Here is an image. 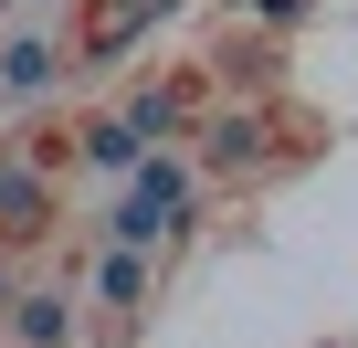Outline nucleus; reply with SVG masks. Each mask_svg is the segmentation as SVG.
Returning a JSON list of instances; mask_svg holds the SVG:
<instances>
[{"instance_id": "obj_10", "label": "nucleus", "mask_w": 358, "mask_h": 348, "mask_svg": "<svg viewBox=\"0 0 358 348\" xmlns=\"http://www.w3.org/2000/svg\"><path fill=\"white\" fill-rule=\"evenodd\" d=\"M253 11H264V22H295V11H306V0H253Z\"/></svg>"}, {"instance_id": "obj_2", "label": "nucleus", "mask_w": 358, "mask_h": 348, "mask_svg": "<svg viewBox=\"0 0 358 348\" xmlns=\"http://www.w3.org/2000/svg\"><path fill=\"white\" fill-rule=\"evenodd\" d=\"M148 158H158V137H148L137 116H106V127H85V169H106V180H137Z\"/></svg>"}, {"instance_id": "obj_7", "label": "nucleus", "mask_w": 358, "mask_h": 348, "mask_svg": "<svg viewBox=\"0 0 358 348\" xmlns=\"http://www.w3.org/2000/svg\"><path fill=\"white\" fill-rule=\"evenodd\" d=\"M158 11H169V0H106V11H95V32H85V53H127Z\"/></svg>"}, {"instance_id": "obj_9", "label": "nucleus", "mask_w": 358, "mask_h": 348, "mask_svg": "<svg viewBox=\"0 0 358 348\" xmlns=\"http://www.w3.org/2000/svg\"><path fill=\"white\" fill-rule=\"evenodd\" d=\"M201 148H211V158H222V169H232V158H253V148H264V127H253V116H222V127H211V137H201Z\"/></svg>"}, {"instance_id": "obj_5", "label": "nucleus", "mask_w": 358, "mask_h": 348, "mask_svg": "<svg viewBox=\"0 0 358 348\" xmlns=\"http://www.w3.org/2000/svg\"><path fill=\"white\" fill-rule=\"evenodd\" d=\"M85 285H95L116 316H137V306H148V253H137V243H116V253H95V264H85Z\"/></svg>"}, {"instance_id": "obj_3", "label": "nucleus", "mask_w": 358, "mask_h": 348, "mask_svg": "<svg viewBox=\"0 0 358 348\" xmlns=\"http://www.w3.org/2000/svg\"><path fill=\"white\" fill-rule=\"evenodd\" d=\"M53 211V180H43V158H0V232H32Z\"/></svg>"}, {"instance_id": "obj_1", "label": "nucleus", "mask_w": 358, "mask_h": 348, "mask_svg": "<svg viewBox=\"0 0 358 348\" xmlns=\"http://www.w3.org/2000/svg\"><path fill=\"white\" fill-rule=\"evenodd\" d=\"M190 211H201V180H190L179 158H148L137 180H127V201H116V222H106V232H116V243H137V253H158Z\"/></svg>"}, {"instance_id": "obj_6", "label": "nucleus", "mask_w": 358, "mask_h": 348, "mask_svg": "<svg viewBox=\"0 0 358 348\" xmlns=\"http://www.w3.org/2000/svg\"><path fill=\"white\" fill-rule=\"evenodd\" d=\"M11 337L22 348H74V295H11Z\"/></svg>"}, {"instance_id": "obj_8", "label": "nucleus", "mask_w": 358, "mask_h": 348, "mask_svg": "<svg viewBox=\"0 0 358 348\" xmlns=\"http://www.w3.org/2000/svg\"><path fill=\"white\" fill-rule=\"evenodd\" d=\"M127 116H137V127H148V137H158V148H169V137H179V127H190V106H179V95H169V85H148V95H137V106H127Z\"/></svg>"}, {"instance_id": "obj_4", "label": "nucleus", "mask_w": 358, "mask_h": 348, "mask_svg": "<svg viewBox=\"0 0 358 348\" xmlns=\"http://www.w3.org/2000/svg\"><path fill=\"white\" fill-rule=\"evenodd\" d=\"M74 53L53 43V32H32V43H11V53H0V106H11V95H43L53 74H64Z\"/></svg>"}]
</instances>
